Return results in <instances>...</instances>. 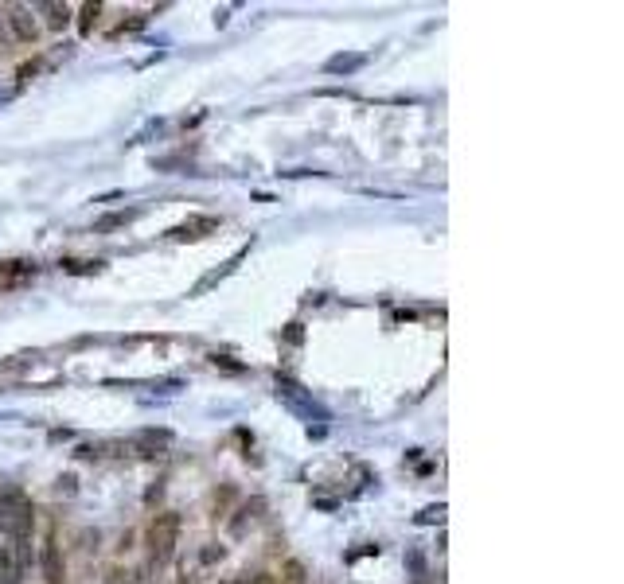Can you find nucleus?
<instances>
[{"mask_svg": "<svg viewBox=\"0 0 624 584\" xmlns=\"http://www.w3.org/2000/svg\"><path fill=\"white\" fill-rule=\"evenodd\" d=\"M176 537H180V514H156L153 526H148V549H153L156 561H168L172 549H176Z\"/></svg>", "mask_w": 624, "mask_h": 584, "instance_id": "nucleus-1", "label": "nucleus"}, {"mask_svg": "<svg viewBox=\"0 0 624 584\" xmlns=\"http://www.w3.org/2000/svg\"><path fill=\"white\" fill-rule=\"evenodd\" d=\"M0 526L12 530V534L24 541L27 530H32V506H27L20 495H4V499H0Z\"/></svg>", "mask_w": 624, "mask_h": 584, "instance_id": "nucleus-2", "label": "nucleus"}, {"mask_svg": "<svg viewBox=\"0 0 624 584\" xmlns=\"http://www.w3.org/2000/svg\"><path fill=\"white\" fill-rule=\"evenodd\" d=\"M215 226H219V222H215V218H207V215H203V218H188V222H183V226H176V230H172L168 238H172V242L203 238V230H215Z\"/></svg>", "mask_w": 624, "mask_h": 584, "instance_id": "nucleus-3", "label": "nucleus"}, {"mask_svg": "<svg viewBox=\"0 0 624 584\" xmlns=\"http://www.w3.org/2000/svg\"><path fill=\"white\" fill-rule=\"evenodd\" d=\"M8 20H12V32H16V39H24V43H32L36 39V20L27 16V8H8Z\"/></svg>", "mask_w": 624, "mask_h": 584, "instance_id": "nucleus-4", "label": "nucleus"}, {"mask_svg": "<svg viewBox=\"0 0 624 584\" xmlns=\"http://www.w3.org/2000/svg\"><path fill=\"white\" fill-rule=\"evenodd\" d=\"M137 218V211H118V215H106V218H98V226L94 230H113V226H125V222H133Z\"/></svg>", "mask_w": 624, "mask_h": 584, "instance_id": "nucleus-5", "label": "nucleus"}, {"mask_svg": "<svg viewBox=\"0 0 624 584\" xmlns=\"http://www.w3.org/2000/svg\"><path fill=\"white\" fill-rule=\"evenodd\" d=\"M67 20H71V12H67L63 4H47V24H51V27H63Z\"/></svg>", "mask_w": 624, "mask_h": 584, "instance_id": "nucleus-6", "label": "nucleus"}, {"mask_svg": "<svg viewBox=\"0 0 624 584\" xmlns=\"http://www.w3.org/2000/svg\"><path fill=\"white\" fill-rule=\"evenodd\" d=\"M359 62H363L359 55H355V59H332V62H328V71H355Z\"/></svg>", "mask_w": 624, "mask_h": 584, "instance_id": "nucleus-7", "label": "nucleus"}, {"mask_svg": "<svg viewBox=\"0 0 624 584\" xmlns=\"http://www.w3.org/2000/svg\"><path fill=\"white\" fill-rule=\"evenodd\" d=\"M250 584H277V581H274V576H265V572H262V576H258V581H250Z\"/></svg>", "mask_w": 624, "mask_h": 584, "instance_id": "nucleus-8", "label": "nucleus"}]
</instances>
